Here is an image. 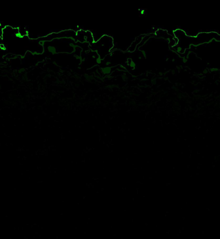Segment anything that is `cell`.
<instances>
[{
	"label": "cell",
	"instance_id": "6da1fadb",
	"mask_svg": "<svg viewBox=\"0 0 220 239\" xmlns=\"http://www.w3.org/2000/svg\"><path fill=\"white\" fill-rule=\"evenodd\" d=\"M93 52L97 53L101 59H104L111 53L112 48L114 47V41L111 36L103 35L96 42L89 45Z\"/></svg>",
	"mask_w": 220,
	"mask_h": 239
},
{
	"label": "cell",
	"instance_id": "7a4b0ae2",
	"mask_svg": "<svg viewBox=\"0 0 220 239\" xmlns=\"http://www.w3.org/2000/svg\"><path fill=\"white\" fill-rule=\"evenodd\" d=\"M0 50H1V51H5V50H7V48H6V47L3 44H0Z\"/></svg>",
	"mask_w": 220,
	"mask_h": 239
}]
</instances>
